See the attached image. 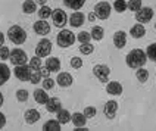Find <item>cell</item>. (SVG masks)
I'll return each instance as SVG.
<instances>
[{
    "mask_svg": "<svg viewBox=\"0 0 156 131\" xmlns=\"http://www.w3.org/2000/svg\"><path fill=\"white\" fill-rule=\"evenodd\" d=\"M127 8L133 10V12H137L139 9H141V0H130L128 3H127Z\"/></svg>",
    "mask_w": 156,
    "mask_h": 131,
    "instance_id": "d590c367",
    "label": "cell"
},
{
    "mask_svg": "<svg viewBox=\"0 0 156 131\" xmlns=\"http://www.w3.org/2000/svg\"><path fill=\"white\" fill-rule=\"evenodd\" d=\"M122 86L121 83H118V81H111V83H108V86H106V91H108V94H111V96H119L122 94Z\"/></svg>",
    "mask_w": 156,
    "mask_h": 131,
    "instance_id": "2e32d148",
    "label": "cell"
},
{
    "mask_svg": "<svg viewBox=\"0 0 156 131\" xmlns=\"http://www.w3.org/2000/svg\"><path fill=\"white\" fill-rule=\"evenodd\" d=\"M24 118H25L27 124L33 125V124H35L40 118H41V115H40V112H38L37 109H28L25 114H24Z\"/></svg>",
    "mask_w": 156,
    "mask_h": 131,
    "instance_id": "ac0fdd59",
    "label": "cell"
},
{
    "mask_svg": "<svg viewBox=\"0 0 156 131\" xmlns=\"http://www.w3.org/2000/svg\"><path fill=\"white\" fill-rule=\"evenodd\" d=\"M34 31L38 35H47L50 33V24H47L46 19H38L34 22Z\"/></svg>",
    "mask_w": 156,
    "mask_h": 131,
    "instance_id": "7c38bea8",
    "label": "cell"
},
{
    "mask_svg": "<svg viewBox=\"0 0 156 131\" xmlns=\"http://www.w3.org/2000/svg\"><path fill=\"white\" fill-rule=\"evenodd\" d=\"M71 66L75 68V69L81 68V66H83V59H80V58H72V59H71Z\"/></svg>",
    "mask_w": 156,
    "mask_h": 131,
    "instance_id": "b9f144b4",
    "label": "cell"
},
{
    "mask_svg": "<svg viewBox=\"0 0 156 131\" xmlns=\"http://www.w3.org/2000/svg\"><path fill=\"white\" fill-rule=\"evenodd\" d=\"M40 72H41V77H44V78H47V77L50 75V71L47 69L46 66H44V68H41V69H40Z\"/></svg>",
    "mask_w": 156,
    "mask_h": 131,
    "instance_id": "ee69618b",
    "label": "cell"
},
{
    "mask_svg": "<svg viewBox=\"0 0 156 131\" xmlns=\"http://www.w3.org/2000/svg\"><path fill=\"white\" fill-rule=\"evenodd\" d=\"M93 74L100 83H108L109 75H111V68L105 63H97L93 66Z\"/></svg>",
    "mask_w": 156,
    "mask_h": 131,
    "instance_id": "5b68a950",
    "label": "cell"
},
{
    "mask_svg": "<svg viewBox=\"0 0 156 131\" xmlns=\"http://www.w3.org/2000/svg\"><path fill=\"white\" fill-rule=\"evenodd\" d=\"M116 112H118V102L115 100H109L106 102L105 105V109H103V114L108 119H113L116 116Z\"/></svg>",
    "mask_w": 156,
    "mask_h": 131,
    "instance_id": "8fae6325",
    "label": "cell"
},
{
    "mask_svg": "<svg viewBox=\"0 0 156 131\" xmlns=\"http://www.w3.org/2000/svg\"><path fill=\"white\" fill-rule=\"evenodd\" d=\"M90 35H91V38H93V40L100 41V40L103 38V35H105V30L102 28V27H93V30H91Z\"/></svg>",
    "mask_w": 156,
    "mask_h": 131,
    "instance_id": "83f0119b",
    "label": "cell"
},
{
    "mask_svg": "<svg viewBox=\"0 0 156 131\" xmlns=\"http://www.w3.org/2000/svg\"><path fill=\"white\" fill-rule=\"evenodd\" d=\"M52 9L49 8V6H46V5H43L41 8H40V10L37 12L38 13V16H40V19H47L49 16H52Z\"/></svg>",
    "mask_w": 156,
    "mask_h": 131,
    "instance_id": "f546056e",
    "label": "cell"
},
{
    "mask_svg": "<svg viewBox=\"0 0 156 131\" xmlns=\"http://www.w3.org/2000/svg\"><path fill=\"white\" fill-rule=\"evenodd\" d=\"M40 81H41V72H40V71H33L31 69L30 83H31V84H38Z\"/></svg>",
    "mask_w": 156,
    "mask_h": 131,
    "instance_id": "8d00e7d4",
    "label": "cell"
},
{
    "mask_svg": "<svg viewBox=\"0 0 156 131\" xmlns=\"http://www.w3.org/2000/svg\"><path fill=\"white\" fill-rule=\"evenodd\" d=\"M30 68L33 71H40L41 69V59L38 56H34L30 59Z\"/></svg>",
    "mask_w": 156,
    "mask_h": 131,
    "instance_id": "1f68e13d",
    "label": "cell"
},
{
    "mask_svg": "<svg viewBox=\"0 0 156 131\" xmlns=\"http://www.w3.org/2000/svg\"><path fill=\"white\" fill-rule=\"evenodd\" d=\"M113 44H115V47L116 49H122V47H125V44H127V34H125V31H116L115 34H113Z\"/></svg>",
    "mask_w": 156,
    "mask_h": 131,
    "instance_id": "5bb4252c",
    "label": "cell"
},
{
    "mask_svg": "<svg viewBox=\"0 0 156 131\" xmlns=\"http://www.w3.org/2000/svg\"><path fill=\"white\" fill-rule=\"evenodd\" d=\"M94 19H96V15H94V12H93V13H90V15H88V21H90V22H93Z\"/></svg>",
    "mask_w": 156,
    "mask_h": 131,
    "instance_id": "bcb514c9",
    "label": "cell"
},
{
    "mask_svg": "<svg viewBox=\"0 0 156 131\" xmlns=\"http://www.w3.org/2000/svg\"><path fill=\"white\" fill-rule=\"evenodd\" d=\"M5 125H6V116L0 112V130H2Z\"/></svg>",
    "mask_w": 156,
    "mask_h": 131,
    "instance_id": "7bdbcfd3",
    "label": "cell"
},
{
    "mask_svg": "<svg viewBox=\"0 0 156 131\" xmlns=\"http://www.w3.org/2000/svg\"><path fill=\"white\" fill-rule=\"evenodd\" d=\"M83 114L86 115L87 119H88V118H94L96 114H97V111H96L94 106H87L86 109H84V112H83Z\"/></svg>",
    "mask_w": 156,
    "mask_h": 131,
    "instance_id": "f35d334b",
    "label": "cell"
},
{
    "mask_svg": "<svg viewBox=\"0 0 156 131\" xmlns=\"http://www.w3.org/2000/svg\"><path fill=\"white\" fill-rule=\"evenodd\" d=\"M113 9H115V12L122 13V12H125L128 8H127L125 0H115V2H113Z\"/></svg>",
    "mask_w": 156,
    "mask_h": 131,
    "instance_id": "4dcf8cb0",
    "label": "cell"
},
{
    "mask_svg": "<svg viewBox=\"0 0 156 131\" xmlns=\"http://www.w3.org/2000/svg\"><path fill=\"white\" fill-rule=\"evenodd\" d=\"M34 100L40 105H46V102L49 100V94L44 88H37L34 90Z\"/></svg>",
    "mask_w": 156,
    "mask_h": 131,
    "instance_id": "44dd1931",
    "label": "cell"
},
{
    "mask_svg": "<svg viewBox=\"0 0 156 131\" xmlns=\"http://www.w3.org/2000/svg\"><path fill=\"white\" fill-rule=\"evenodd\" d=\"M136 77H137L139 83H146L149 80V71L144 69V68H139V69L136 71Z\"/></svg>",
    "mask_w": 156,
    "mask_h": 131,
    "instance_id": "f1b7e54d",
    "label": "cell"
},
{
    "mask_svg": "<svg viewBox=\"0 0 156 131\" xmlns=\"http://www.w3.org/2000/svg\"><path fill=\"white\" fill-rule=\"evenodd\" d=\"M90 38H91V35H90V33H87V31H81V33L78 34V41L81 44L90 43Z\"/></svg>",
    "mask_w": 156,
    "mask_h": 131,
    "instance_id": "74e56055",
    "label": "cell"
},
{
    "mask_svg": "<svg viewBox=\"0 0 156 131\" xmlns=\"http://www.w3.org/2000/svg\"><path fill=\"white\" fill-rule=\"evenodd\" d=\"M46 2H47V0H38V3H40L41 6H43V5H46Z\"/></svg>",
    "mask_w": 156,
    "mask_h": 131,
    "instance_id": "c3c4849f",
    "label": "cell"
},
{
    "mask_svg": "<svg viewBox=\"0 0 156 131\" xmlns=\"http://www.w3.org/2000/svg\"><path fill=\"white\" fill-rule=\"evenodd\" d=\"M155 28H156V24H155Z\"/></svg>",
    "mask_w": 156,
    "mask_h": 131,
    "instance_id": "681fc988",
    "label": "cell"
},
{
    "mask_svg": "<svg viewBox=\"0 0 156 131\" xmlns=\"http://www.w3.org/2000/svg\"><path fill=\"white\" fill-rule=\"evenodd\" d=\"M61 108H62V102L58 97H49V100L46 102V109H47V112H50V114L58 112Z\"/></svg>",
    "mask_w": 156,
    "mask_h": 131,
    "instance_id": "9a60e30c",
    "label": "cell"
},
{
    "mask_svg": "<svg viewBox=\"0 0 156 131\" xmlns=\"http://www.w3.org/2000/svg\"><path fill=\"white\" fill-rule=\"evenodd\" d=\"M3 44H5V34L0 31V47H2Z\"/></svg>",
    "mask_w": 156,
    "mask_h": 131,
    "instance_id": "f6af8a7d",
    "label": "cell"
},
{
    "mask_svg": "<svg viewBox=\"0 0 156 131\" xmlns=\"http://www.w3.org/2000/svg\"><path fill=\"white\" fill-rule=\"evenodd\" d=\"M94 15L96 18H99V19H108V18L111 16V12H112V6L108 3V2H99V3H96L94 6Z\"/></svg>",
    "mask_w": 156,
    "mask_h": 131,
    "instance_id": "277c9868",
    "label": "cell"
},
{
    "mask_svg": "<svg viewBox=\"0 0 156 131\" xmlns=\"http://www.w3.org/2000/svg\"><path fill=\"white\" fill-rule=\"evenodd\" d=\"M58 121L61 122V125L62 124H68V122H71V114H69V111H66V109H59L58 112Z\"/></svg>",
    "mask_w": 156,
    "mask_h": 131,
    "instance_id": "d4e9b609",
    "label": "cell"
},
{
    "mask_svg": "<svg viewBox=\"0 0 156 131\" xmlns=\"http://www.w3.org/2000/svg\"><path fill=\"white\" fill-rule=\"evenodd\" d=\"M153 15H155L153 9L147 6V8L139 9V10L136 12V19H137V22H140V24H146L149 21H152Z\"/></svg>",
    "mask_w": 156,
    "mask_h": 131,
    "instance_id": "9c48e42d",
    "label": "cell"
},
{
    "mask_svg": "<svg viewBox=\"0 0 156 131\" xmlns=\"http://www.w3.org/2000/svg\"><path fill=\"white\" fill-rule=\"evenodd\" d=\"M80 52L83 53V55H91V53L94 52V46L91 43H83L81 47H80Z\"/></svg>",
    "mask_w": 156,
    "mask_h": 131,
    "instance_id": "836d02e7",
    "label": "cell"
},
{
    "mask_svg": "<svg viewBox=\"0 0 156 131\" xmlns=\"http://www.w3.org/2000/svg\"><path fill=\"white\" fill-rule=\"evenodd\" d=\"M55 87V80H52V78H44L43 80V88L44 90H50V88H53Z\"/></svg>",
    "mask_w": 156,
    "mask_h": 131,
    "instance_id": "60d3db41",
    "label": "cell"
},
{
    "mask_svg": "<svg viewBox=\"0 0 156 131\" xmlns=\"http://www.w3.org/2000/svg\"><path fill=\"white\" fill-rule=\"evenodd\" d=\"M9 61L12 62L15 66H18V65H25L27 61H28V56H27V53L22 49H13L10 52Z\"/></svg>",
    "mask_w": 156,
    "mask_h": 131,
    "instance_id": "52a82bcc",
    "label": "cell"
},
{
    "mask_svg": "<svg viewBox=\"0 0 156 131\" xmlns=\"http://www.w3.org/2000/svg\"><path fill=\"white\" fill-rule=\"evenodd\" d=\"M46 68L50 72H58V71H61V61L58 58H49L46 61Z\"/></svg>",
    "mask_w": 156,
    "mask_h": 131,
    "instance_id": "603a6c76",
    "label": "cell"
},
{
    "mask_svg": "<svg viewBox=\"0 0 156 131\" xmlns=\"http://www.w3.org/2000/svg\"><path fill=\"white\" fill-rule=\"evenodd\" d=\"M84 13L83 12H74L72 15L69 16V24L71 27H74V28H78V27H81L83 24H84Z\"/></svg>",
    "mask_w": 156,
    "mask_h": 131,
    "instance_id": "d6986e66",
    "label": "cell"
},
{
    "mask_svg": "<svg viewBox=\"0 0 156 131\" xmlns=\"http://www.w3.org/2000/svg\"><path fill=\"white\" fill-rule=\"evenodd\" d=\"M8 38L13 44H24L27 40V33L22 27L12 25L8 31Z\"/></svg>",
    "mask_w": 156,
    "mask_h": 131,
    "instance_id": "7a4b0ae2",
    "label": "cell"
},
{
    "mask_svg": "<svg viewBox=\"0 0 156 131\" xmlns=\"http://www.w3.org/2000/svg\"><path fill=\"white\" fill-rule=\"evenodd\" d=\"M146 34V28L143 27V24H136V25L131 27L130 30V35H133V38H141Z\"/></svg>",
    "mask_w": 156,
    "mask_h": 131,
    "instance_id": "7402d4cb",
    "label": "cell"
},
{
    "mask_svg": "<svg viewBox=\"0 0 156 131\" xmlns=\"http://www.w3.org/2000/svg\"><path fill=\"white\" fill-rule=\"evenodd\" d=\"M28 97H30V93H28V90H25V88H21V90H18L16 91L18 102H27Z\"/></svg>",
    "mask_w": 156,
    "mask_h": 131,
    "instance_id": "e575fe53",
    "label": "cell"
},
{
    "mask_svg": "<svg viewBox=\"0 0 156 131\" xmlns=\"http://www.w3.org/2000/svg\"><path fill=\"white\" fill-rule=\"evenodd\" d=\"M3 102H5V99H3V94L0 93V108H2V105H3Z\"/></svg>",
    "mask_w": 156,
    "mask_h": 131,
    "instance_id": "7dc6e473",
    "label": "cell"
},
{
    "mask_svg": "<svg viewBox=\"0 0 156 131\" xmlns=\"http://www.w3.org/2000/svg\"><path fill=\"white\" fill-rule=\"evenodd\" d=\"M52 53V41L47 38H41L37 46H35V56L38 58H46Z\"/></svg>",
    "mask_w": 156,
    "mask_h": 131,
    "instance_id": "8992f818",
    "label": "cell"
},
{
    "mask_svg": "<svg viewBox=\"0 0 156 131\" xmlns=\"http://www.w3.org/2000/svg\"><path fill=\"white\" fill-rule=\"evenodd\" d=\"M52 18H53V24H55V27L63 28V27L66 25L68 16H66V12H65L63 9H61V8L55 9L52 12Z\"/></svg>",
    "mask_w": 156,
    "mask_h": 131,
    "instance_id": "ba28073f",
    "label": "cell"
},
{
    "mask_svg": "<svg viewBox=\"0 0 156 131\" xmlns=\"http://www.w3.org/2000/svg\"><path fill=\"white\" fill-rule=\"evenodd\" d=\"M13 74H15V77L18 80H21V81H30V77H31V68H30V65L27 66V65H18L15 66V69H13Z\"/></svg>",
    "mask_w": 156,
    "mask_h": 131,
    "instance_id": "30bf717a",
    "label": "cell"
},
{
    "mask_svg": "<svg viewBox=\"0 0 156 131\" xmlns=\"http://www.w3.org/2000/svg\"><path fill=\"white\" fill-rule=\"evenodd\" d=\"M56 83H58L61 87L66 88L74 83V78H72V75H71L69 72H59V75H58V78H56Z\"/></svg>",
    "mask_w": 156,
    "mask_h": 131,
    "instance_id": "4fadbf2b",
    "label": "cell"
},
{
    "mask_svg": "<svg viewBox=\"0 0 156 131\" xmlns=\"http://www.w3.org/2000/svg\"><path fill=\"white\" fill-rule=\"evenodd\" d=\"M22 12L24 13H34V12H37V6H35L34 0H25L22 3Z\"/></svg>",
    "mask_w": 156,
    "mask_h": 131,
    "instance_id": "484cf974",
    "label": "cell"
},
{
    "mask_svg": "<svg viewBox=\"0 0 156 131\" xmlns=\"http://www.w3.org/2000/svg\"><path fill=\"white\" fill-rule=\"evenodd\" d=\"M125 61H127V65H128L130 68L139 69V68H141V66L146 63L147 56H146V52H143L141 49H133V50L127 55Z\"/></svg>",
    "mask_w": 156,
    "mask_h": 131,
    "instance_id": "6da1fadb",
    "label": "cell"
},
{
    "mask_svg": "<svg viewBox=\"0 0 156 131\" xmlns=\"http://www.w3.org/2000/svg\"><path fill=\"white\" fill-rule=\"evenodd\" d=\"M75 34L69 31V30H62L61 33L58 34V38H56V43L59 47L62 49H66V47H71L72 44L75 43Z\"/></svg>",
    "mask_w": 156,
    "mask_h": 131,
    "instance_id": "3957f363",
    "label": "cell"
},
{
    "mask_svg": "<svg viewBox=\"0 0 156 131\" xmlns=\"http://www.w3.org/2000/svg\"><path fill=\"white\" fill-rule=\"evenodd\" d=\"M146 56H147L150 61L156 62V43H152L149 44L147 50H146Z\"/></svg>",
    "mask_w": 156,
    "mask_h": 131,
    "instance_id": "d6a6232c",
    "label": "cell"
},
{
    "mask_svg": "<svg viewBox=\"0 0 156 131\" xmlns=\"http://www.w3.org/2000/svg\"><path fill=\"white\" fill-rule=\"evenodd\" d=\"M9 56H10V50H9L8 47L2 46V47H0V59H2V61H8Z\"/></svg>",
    "mask_w": 156,
    "mask_h": 131,
    "instance_id": "ab89813d",
    "label": "cell"
},
{
    "mask_svg": "<svg viewBox=\"0 0 156 131\" xmlns=\"http://www.w3.org/2000/svg\"><path fill=\"white\" fill-rule=\"evenodd\" d=\"M44 131H59L61 130V122L58 119H50L43 125Z\"/></svg>",
    "mask_w": 156,
    "mask_h": 131,
    "instance_id": "4316f807",
    "label": "cell"
},
{
    "mask_svg": "<svg viewBox=\"0 0 156 131\" xmlns=\"http://www.w3.org/2000/svg\"><path fill=\"white\" fill-rule=\"evenodd\" d=\"M10 69H9V66L6 63H3V62H0V87L5 84V83H8L9 78H10Z\"/></svg>",
    "mask_w": 156,
    "mask_h": 131,
    "instance_id": "ffe728a7",
    "label": "cell"
},
{
    "mask_svg": "<svg viewBox=\"0 0 156 131\" xmlns=\"http://www.w3.org/2000/svg\"><path fill=\"white\" fill-rule=\"evenodd\" d=\"M84 3H86V0H63V5L72 10H80L84 6Z\"/></svg>",
    "mask_w": 156,
    "mask_h": 131,
    "instance_id": "cb8c5ba5",
    "label": "cell"
},
{
    "mask_svg": "<svg viewBox=\"0 0 156 131\" xmlns=\"http://www.w3.org/2000/svg\"><path fill=\"white\" fill-rule=\"evenodd\" d=\"M71 121L75 125V128H83L87 124V116L81 112H75V114L71 115Z\"/></svg>",
    "mask_w": 156,
    "mask_h": 131,
    "instance_id": "e0dca14e",
    "label": "cell"
}]
</instances>
